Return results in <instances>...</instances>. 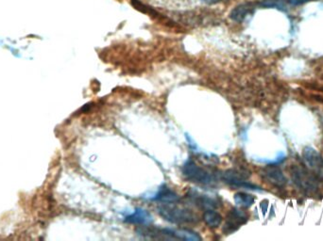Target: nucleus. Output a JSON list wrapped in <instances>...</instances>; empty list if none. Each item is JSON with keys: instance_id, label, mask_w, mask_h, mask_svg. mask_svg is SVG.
I'll use <instances>...</instances> for the list:
<instances>
[{"instance_id": "nucleus-14", "label": "nucleus", "mask_w": 323, "mask_h": 241, "mask_svg": "<svg viewBox=\"0 0 323 241\" xmlns=\"http://www.w3.org/2000/svg\"><path fill=\"white\" fill-rule=\"evenodd\" d=\"M312 1H316V0H287V2L291 5V6H300L303 5L305 3L312 2Z\"/></svg>"}, {"instance_id": "nucleus-5", "label": "nucleus", "mask_w": 323, "mask_h": 241, "mask_svg": "<svg viewBox=\"0 0 323 241\" xmlns=\"http://www.w3.org/2000/svg\"><path fill=\"white\" fill-rule=\"evenodd\" d=\"M303 160L316 176L323 178V157L321 154L312 147H305L302 152Z\"/></svg>"}, {"instance_id": "nucleus-15", "label": "nucleus", "mask_w": 323, "mask_h": 241, "mask_svg": "<svg viewBox=\"0 0 323 241\" xmlns=\"http://www.w3.org/2000/svg\"><path fill=\"white\" fill-rule=\"evenodd\" d=\"M203 2H205L207 4H216V3H219L222 0H202Z\"/></svg>"}, {"instance_id": "nucleus-4", "label": "nucleus", "mask_w": 323, "mask_h": 241, "mask_svg": "<svg viewBox=\"0 0 323 241\" xmlns=\"http://www.w3.org/2000/svg\"><path fill=\"white\" fill-rule=\"evenodd\" d=\"M291 175L293 182L301 190L307 192H313L317 189L316 179L311 175H309V173L305 170L300 167H293Z\"/></svg>"}, {"instance_id": "nucleus-1", "label": "nucleus", "mask_w": 323, "mask_h": 241, "mask_svg": "<svg viewBox=\"0 0 323 241\" xmlns=\"http://www.w3.org/2000/svg\"><path fill=\"white\" fill-rule=\"evenodd\" d=\"M158 213L162 218L175 224H190L198 221V215L188 208L164 204L158 207Z\"/></svg>"}, {"instance_id": "nucleus-12", "label": "nucleus", "mask_w": 323, "mask_h": 241, "mask_svg": "<svg viewBox=\"0 0 323 241\" xmlns=\"http://www.w3.org/2000/svg\"><path fill=\"white\" fill-rule=\"evenodd\" d=\"M235 204L242 207H250L254 204L255 198L246 192H237L235 195Z\"/></svg>"}, {"instance_id": "nucleus-6", "label": "nucleus", "mask_w": 323, "mask_h": 241, "mask_svg": "<svg viewBox=\"0 0 323 241\" xmlns=\"http://www.w3.org/2000/svg\"><path fill=\"white\" fill-rule=\"evenodd\" d=\"M247 213L242 211L241 209L234 208L228 214L226 222L223 227L224 234H230L235 232L239 227L245 224L248 221Z\"/></svg>"}, {"instance_id": "nucleus-7", "label": "nucleus", "mask_w": 323, "mask_h": 241, "mask_svg": "<svg viewBox=\"0 0 323 241\" xmlns=\"http://www.w3.org/2000/svg\"><path fill=\"white\" fill-rule=\"evenodd\" d=\"M264 178L276 187H284L287 184V178L279 168L268 167L263 172Z\"/></svg>"}, {"instance_id": "nucleus-8", "label": "nucleus", "mask_w": 323, "mask_h": 241, "mask_svg": "<svg viewBox=\"0 0 323 241\" xmlns=\"http://www.w3.org/2000/svg\"><path fill=\"white\" fill-rule=\"evenodd\" d=\"M254 5L252 3H242L234 8L230 14V18L235 22L241 23L252 13Z\"/></svg>"}, {"instance_id": "nucleus-3", "label": "nucleus", "mask_w": 323, "mask_h": 241, "mask_svg": "<svg viewBox=\"0 0 323 241\" xmlns=\"http://www.w3.org/2000/svg\"><path fill=\"white\" fill-rule=\"evenodd\" d=\"M221 177L224 182L232 187L245 188L247 190H258V191L261 190V189L256 185H253L249 181H247V178L249 176L245 175V173L243 172H239L236 170H228L222 174Z\"/></svg>"}, {"instance_id": "nucleus-11", "label": "nucleus", "mask_w": 323, "mask_h": 241, "mask_svg": "<svg viewBox=\"0 0 323 241\" xmlns=\"http://www.w3.org/2000/svg\"><path fill=\"white\" fill-rule=\"evenodd\" d=\"M202 219L210 228H218L222 222V217L219 212L213 209H208L204 212Z\"/></svg>"}, {"instance_id": "nucleus-13", "label": "nucleus", "mask_w": 323, "mask_h": 241, "mask_svg": "<svg viewBox=\"0 0 323 241\" xmlns=\"http://www.w3.org/2000/svg\"><path fill=\"white\" fill-rule=\"evenodd\" d=\"M132 6L135 8L136 10L140 11L141 13H144V14H147V15H156V12H155L153 9H151L150 7H148L146 4L142 3L140 0H132L131 1Z\"/></svg>"}, {"instance_id": "nucleus-10", "label": "nucleus", "mask_w": 323, "mask_h": 241, "mask_svg": "<svg viewBox=\"0 0 323 241\" xmlns=\"http://www.w3.org/2000/svg\"><path fill=\"white\" fill-rule=\"evenodd\" d=\"M179 195L177 194L175 191L170 190L168 187L164 186L162 187L160 191L157 193V195L153 198L154 201L164 203V204H171L175 203L177 201H179Z\"/></svg>"}, {"instance_id": "nucleus-9", "label": "nucleus", "mask_w": 323, "mask_h": 241, "mask_svg": "<svg viewBox=\"0 0 323 241\" xmlns=\"http://www.w3.org/2000/svg\"><path fill=\"white\" fill-rule=\"evenodd\" d=\"M126 222L132 224H148L152 221V217L148 212L144 209H136L133 214L128 216L125 219Z\"/></svg>"}, {"instance_id": "nucleus-2", "label": "nucleus", "mask_w": 323, "mask_h": 241, "mask_svg": "<svg viewBox=\"0 0 323 241\" xmlns=\"http://www.w3.org/2000/svg\"><path fill=\"white\" fill-rule=\"evenodd\" d=\"M183 175L186 179L200 185H212L216 178L205 169L199 167L193 160L185 162L183 167Z\"/></svg>"}]
</instances>
